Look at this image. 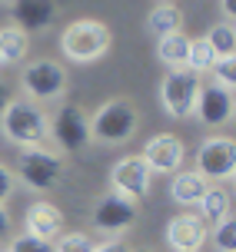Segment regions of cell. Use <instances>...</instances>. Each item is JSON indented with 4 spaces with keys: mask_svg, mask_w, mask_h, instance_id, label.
I'll return each mask as SVG.
<instances>
[{
    "mask_svg": "<svg viewBox=\"0 0 236 252\" xmlns=\"http://www.w3.org/2000/svg\"><path fill=\"white\" fill-rule=\"evenodd\" d=\"M0 133L7 143L30 150L50 136V120L34 100H7V106L0 110Z\"/></svg>",
    "mask_w": 236,
    "mask_h": 252,
    "instance_id": "6da1fadb",
    "label": "cell"
},
{
    "mask_svg": "<svg viewBox=\"0 0 236 252\" xmlns=\"http://www.w3.org/2000/svg\"><path fill=\"white\" fill-rule=\"evenodd\" d=\"M113 33L103 20H93V17H83V20H74V24L63 27L60 33V53L74 63H93L100 60L103 53L110 50Z\"/></svg>",
    "mask_w": 236,
    "mask_h": 252,
    "instance_id": "7a4b0ae2",
    "label": "cell"
},
{
    "mask_svg": "<svg viewBox=\"0 0 236 252\" xmlns=\"http://www.w3.org/2000/svg\"><path fill=\"white\" fill-rule=\"evenodd\" d=\"M87 123H90V139L93 143H126L137 133L140 113L126 96H113V100L100 103Z\"/></svg>",
    "mask_w": 236,
    "mask_h": 252,
    "instance_id": "3957f363",
    "label": "cell"
},
{
    "mask_svg": "<svg viewBox=\"0 0 236 252\" xmlns=\"http://www.w3.org/2000/svg\"><path fill=\"white\" fill-rule=\"evenodd\" d=\"M199 93V76L190 73L187 66L180 70H166V76L160 80V106L166 116L173 120H183V116L193 113V103H197Z\"/></svg>",
    "mask_w": 236,
    "mask_h": 252,
    "instance_id": "277c9868",
    "label": "cell"
},
{
    "mask_svg": "<svg viewBox=\"0 0 236 252\" xmlns=\"http://www.w3.org/2000/svg\"><path fill=\"white\" fill-rule=\"evenodd\" d=\"M20 87H24L27 100L50 103V100H57V96H63V90H67V70L57 60H34L24 66Z\"/></svg>",
    "mask_w": 236,
    "mask_h": 252,
    "instance_id": "5b68a950",
    "label": "cell"
},
{
    "mask_svg": "<svg viewBox=\"0 0 236 252\" xmlns=\"http://www.w3.org/2000/svg\"><path fill=\"white\" fill-rule=\"evenodd\" d=\"M197 173L206 183H230L236 176V143L230 136H206L197 153Z\"/></svg>",
    "mask_w": 236,
    "mask_h": 252,
    "instance_id": "8992f818",
    "label": "cell"
},
{
    "mask_svg": "<svg viewBox=\"0 0 236 252\" xmlns=\"http://www.w3.org/2000/svg\"><path fill=\"white\" fill-rule=\"evenodd\" d=\"M17 169H20V179H24L30 189H37V192H47V189H53L63 179L60 156L43 150V146H30V150L20 153Z\"/></svg>",
    "mask_w": 236,
    "mask_h": 252,
    "instance_id": "52a82bcc",
    "label": "cell"
},
{
    "mask_svg": "<svg viewBox=\"0 0 236 252\" xmlns=\"http://www.w3.org/2000/svg\"><path fill=\"white\" fill-rule=\"evenodd\" d=\"M137 213H140L137 199H130L123 192H107V196L93 206V226H97L100 232H107L110 239H117L120 232H126V229L137 222Z\"/></svg>",
    "mask_w": 236,
    "mask_h": 252,
    "instance_id": "ba28073f",
    "label": "cell"
},
{
    "mask_svg": "<svg viewBox=\"0 0 236 252\" xmlns=\"http://www.w3.org/2000/svg\"><path fill=\"white\" fill-rule=\"evenodd\" d=\"M50 133L57 139V146L63 153H80L83 146L90 143V123H87V113L77 106V103H67L60 113L53 116L50 123Z\"/></svg>",
    "mask_w": 236,
    "mask_h": 252,
    "instance_id": "9c48e42d",
    "label": "cell"
},
{
    "mask_svg": "<svg viewBox=\"0 0 236 252\" xmlns=\"http://www.w3.org/2000/svg\"><path fill=\"white\" fill-rule=\"evenodd\" d=\"M150 183H153V173H150V166L143 163L140 153L117 159L110 169V189L113 192H123L130 199H140L143 192H150Z\"/></svg>",
    "mask_w": 236,
    "mask_h": 252,
    "instance_id": "30bf717a",
    "label": "cell"
},
{
    "mask_svg": "<svg viewBox=\"0 0 236 252\" xmlns=\"http://www.w3.org/2000/svg\"><path fill=\"white\" fill-rule=\"evenodd\" d=\"M140 156L150 166V173H180L187 146H183V139L176 133H157L153 139H147V146H143Z\"/></svg>",
    "mask_w": 236,
    "mask_h": 252,
    "instance_id": "8fae6325",
    "label": "cell"
},
{
    "mask_svg": "<svg viewBox=\"0 0 236 252\" xmlns=\"http://www.w3.org/2000/svg\"><path fill=\"white\" fill-rule=\"evenodd\" d=\"M193 113L199 116L203 126H223L233 120V90L226 87H203L199 83V93H197V103H193Z\"/></svg>",
    "mask_w": 236,
    "mask_h": 252,
    "instance_id": "7c38bea8",
    "label": "cell"
},
{
    "mask_svg": "<svg viewBox=\"0 0 236 252\" xmlns=\"http://www.w3.org/2000/svg\"><path fill=\"white\" fill-rule=\"evenodd\" d=\"M10 17L13 27H20L30 37L57 20V0H10Z\"/></svg>",
    "mask_w": 236,
    "mask_h": 252,
    "instance_id": "4fadbf2b",
    "label": "cell"
},
{
    "mask_svg": "<svg viewBox=\"0 0 236 252\" xmlns=\"http://www.w3.org/2000/svg\"><path fill=\"white\" fill-rule=\"evenodd\" d=\"M206 242V226L203 219L193 213H183V216H173L170 226H166V246L173 252H199Z\"/></svg>",
    "mask_w": 236,
    "mask_h": 252,
    "instance_id": "5bb4252c",
    "label": "cell"
},
{
    "mask_svg": "<svg viewBox=\"0 0 236 252\" xmlns=\"http://www.w3.org/2000/svg\"><path fill=\"white\" fill-rule=\"evenodd\" d=\"M24 222H27V232H30V236L53 242L63 229V213H60V206H53V202H47V199H37V202L27 206Z\"/></svg>",
    "mask_w": 236,
    "mask_h": 252,
    "instance_id": "9a60e30c",
    "label": "cell"
},
{
    "mask_svg": "<svg viewBox=\"0 0 236 252\" xmlns=\"http://www.w3.org/2000/svg\"><path fill=\"white\" fill-rule=\"evenodd\" d=\"M206 189H210V183L199 176L197 169H183V173H173L170 196H173L180 206H199V199H203Z\"/></svg>",
    "mask_w": 236,
    "mask_h": 252,
    "instance_id": "2e32d148",
    "label": "cell"
},
{
    "mask_svg": "<svg viewBox=\"0 0 236 252\" xmlns=\"http://www.w3.org/2000/svg\"><path fill=\"white\" fill-rule=\"evenodd\" d=\"M147 30L157 33V37H166V33H180L183 30V10L170 3V0H160V7H153L147 17Z\"/></svg>",
    "mask_w": 236,
    "mask_h": 252,
    "instance_id": "e0dca14e",
    "label": "cell"
},
{
    "mask_svg": "<svg viewBox=\"0 0 236 252\" xmlns=\"http://www.w3.org/2000/svg\"><path fill=\"white\" fill-rule=\"evenodd\" d=\"M187 57H190V37H183V33L157 37V60H160L166 70L187 66Z\"/></svg>",
    "mask_w": 236,
    "mask_h": 252,
    "instance_id": "ac0fdd59",
    "label": "cell"
},
{
    "mask_svg": "<svg viewBox=\"0 0 236 252\" xmlns=\"http://www.w3.org/2000/svg\"><path fill=\"white\" fill-rule=\"evenodd\" d=\"M27 50H30V37H27L20 27H3L0 30V60H3V66H10V63L24 60Z\"/></svg>",
    "mask_w": 236,
    "mask_h": 252,
    "instance_id": "d6986e66",
    "label": "cell"
},
{
    "mask_svg": "<svg viewBox=\"0 0 236 252\" xmlns=\"http://www.w3.org/2000/svg\"><path fill=\"white\" fill-rule=\"evenodd\" d=\"M203 40L213 47L216 57H236V27L230 24V20L213 24L210 30H206V37H203Z\"/></svg>",
    "mask_w": 236,
    "mask_h": 252,
    "instance_id": "ffe728a7",
    "label": "cell"
},
{
    "mask_svg": "<svg viewBox=\"0 0 236 252\" xmlns=\"http://www.w3.org/2000/svg\"><path fill=\"white\" fill-rule=\"evenodd\" d=\"M199 219H213V222H220L230 216V192H223L220 186H210L203 192V199H199Z\"/></svg>",
    "mask_w": 236,
    "mask_h": 252,
    "instance_id": "44dd1931",
    "label": "cell"
},
{
    "mask_svg": "<svg viewBox=\"0 0 236 252\" xmlns=\"http://www.w3.org/2000/svg\"><path fill=\"white\" fill-rule=\"evenodd\" d=\"M216 60H220V57L213 53V47L203 37H199V40H190V57H187V70H190V73H197V76L199 73H210Z\"/></svg>",
    "mask_w": 236,
    "mask_h": 252,
    "instance_id": "7402d4cb",
    "label": "cell"
},
{
    "mask_svg": "<svg viewBox=\"0 0 236 252\" xmlns=\"http://www.w3.org/2000/svg\"><path fill=\"white\" fill-rule=\"evenodd\" d=\"M213 242H216V249L223 252H236V219H220L216 226H213Z\"/></svg>",
    "mask_w": 236,
    "mask_h": 252,
    "instance_id": "603a6c76",
    "label": "cell"
},
{
    "mask_svg": "<svg viewBox=\"0 0 236 252\" xmlns=\"http://www.w3.org/2000/svg\"><path fill=\"white\" fill-rule=\"evenodd\" d=\"M213 83L216 87H226V90H233L236 87V57H220V60L213 63Z\"/></svg>",
    "mask_w": 236,
    "mask_h": 252,
    "instance_id": "cb8c5ba5",
    "label": "cell"
},
{
    "mask_svg": "<svg viewBox=\"0 0 236 252\" xmlns=\"http://www.w3.org/2000/svg\"><path fill=\"white\" fill-rule=\"evenodd\" d=\"M93 246L97 242L87 232H67L60 236V242H53V252H93Z\"/></svg>",
    "mask_w": 236,
    "mask_h": 252,
    "instance_id": "d4e9b609",
    "label": "cell"
},
{
    "mask_svg": "<svg viewBox=\"0 0 236 252\" xmlns=\"http://www.w3.org/2000/svg\"><path fill=\"white\" fill-rule=\"evenodd\" d=\"M7 252H53V242L37 239V236H30V232H20V236L10 242Z\"/></svg>",
    "mask_w": 236,
    "mask_h": 252,
    "instance_id": "484cf974",
    "label": "cell"
},
{
    "mask_svg": "<svg viewBox=\"0 0 236 252\" xmlns=\"http://www.w3.org/2000/svg\"><path fill=\"white\" fill-rule=\"evenodd\" d=\"M13 186H17V176H13L10 169L0 163V202H7V196L13 192Z\"/></svg>",
    "mask_w": 236,
    "mask_h": 252,
    "instance_id": "4316f807",
    "label": "cell"
},
{
    "mask_svg": "<svg viewBox=\"0 0 236 252\" xmlns=\"http://www.w3.org/2000/svg\"><path fill=\"white\" fill-rule=\"evenodd\" d=\"M93 252H133V249H130L123 239H107V242H97Z\"/></svg>",
    "mask_w": 236,
    "mask_h": 252,
    "instance_id": "83f0119b",
    "label": "cell"
},
{
    "mask_svg": "<svg viewBox=\"0 0 236 252\" xmlns=\"http://www.w3.org/2000/svg\"><path fill=\"white\" fill-rule=\"evenodd\" d=\"M10 232V216H7V209H3V202H0V239Z\"/></svg>",
    "mask_w": 236,
    "mask_h": 252,
    "instance_id": "f1b7e54d",
    "label": "cell"
},
{
    "mask_svg": "<svg viewBox=\"0 0 236 252\" xmlns=\"http://www.w3.org/2000/svg\"><path fill=\"white\" fill-rule=\"evenodd\" d=\"M220 7H223L226 20H230V24H233V17H236V0H220Z\"/></svg>",
    "mask_w": 236,
    "mask_h": 252,
    "instance_id": "f546056e",
    "label": "cell"
},
{
    "mask_svg": "<svg viewBox=\"0 0 236 252\" xmlns=\"http://www.w3.org/2000/svg\"><path fill=\"white\" fill-rule=\"evenodd\" d=\"M7 100H10V96H7V83H3V80H0V110H3V106H7Z\"/></svg>",
    "mask_w": 236,
    "mask_h": 252,
    "instance_id": "4dcf8cb0",
    "label": "cell"
},
{
    "mask_svg": "<svg viewBox=\"0 0 236 252\" xmlns=\"http://www.w3.org/2000/svg\"><path fill=\"white\" fill-rule=\"evenodd\" d=\"M137 252H160V249H137Z\"/></svg>",
    "mask_w": 236,
    "mask_h": 252,
    "instance_id": "1f68e13d",
    "label": "cell"
},
{
    "mask_svg": "<svg viewBox=\"0 0 236 252\" xmlns=\"http://www.w3.org/2000/svg\"><path fill=\"white\" fill-rule=\"evenodd\" d=\"M0 66H3V60H0Z\"/></svg>",
    "mask_w": 236,
    "mask_h": 252,
    "instance_id": "d6a6232c",
    "label": "cell"
},
{
    "mask_svg": "<svg viewBox=\"0 0 236 252\" xmlns=\"http://www.w3.org/2000/svg\"><path fill=\"white\" fill-rule=\"evenodd\" d=\"M0 252H7V249H0Z\"/></svg>",
    "mask_w": 236,
    "mask_h": 252,
    "instance_id": "836d02e7",
    "label": "cell"
},
{
    "mask_svg": "<svg viewBox=\"0 0 236 252\" xmlns=\"http://www.w3.org/2000/svg\"><path fill=\"white\" fill-rule=\"evenodd\" d=\"M0 3H3V0H0Z\"/></svg>",
    "mask_w": 236,
    "mask_h": 252,
    "instance_id": "e575fe53",
    "label": "cell"
}]
</instances>
